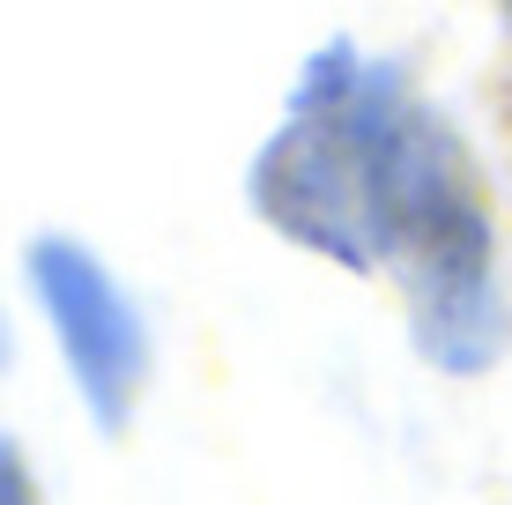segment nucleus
<instances>
[{"mask_svg": "<svg viewBox=\"0 0 512 505\" xmlns=\"http://www.w3.org/2000/svg\"><path fill=\"white\" fill-rule=\"evenodd\" d=\"M372 260H394L416 305V342L446 372H483L498 350L490 298V223L475 201V171L446 119L401 104L372 156Z\"/></svg>", "mask_w": 512, "mask_h": 505, "instance_id": "f257e3e1", "label": "nucleus"}, {"mask_svg": "<svg viewBox=\"0 0 512 505\" xmlns=\"http://www.w3.org/2000/svg\"><path fill=\"white\" fill-rule=\"evenodd\" d=\"M401 104L386 67H364L349 45L320 52L290 97V127L253 164L260 216L327 260L372 268V156Z\"/></svg>", "mask_w": 512, "mask_h": 505, "instance_id": "f03ea898", "label": "nucleus"}, {"mask_svg": "<svg viewBox=\"0 0 512 505\" xmlns=\"http://www.w3.org/2000/svg\"><path fill=\"white\" fill-rule=\"evenodd\" d=\"M30 283H38V305H45L52 335H60L67 364H75V387L90 402V416L104 431H119L141 379H149V335H141L134 305L119 298V283L75 238H38L30 246Z\"/></svg>", "mask_w": 512, "mask_h": 505, "instance_id": "7ed1b4c3", "label": "nucleus"}, {"mask_svg": "<svg viewBox=\"0 0 512 505\" xmlns=\"http://www.w3.org/2000/svg\"><path fill=\"white\" fill-rule=\"evenodd\" d=\"M0 505H38V476L15 439H0Z\"/></svg>", "mask_w": 512, "mask_h": 505, "instance_id": "20e7f679", "label": "nucleus"}, {"mask_svg": "<svg viewBox=\"0 0 512 505\" xmlns=\"http://www.w3.org/2000/svg\"><path fill=\"white\" fill-rule=\"evenodd\" d=\"M0 350H8V342H0Z\"/></svg>", "mask_w": 512, "mask_h": 505, "instance_id": "39448f33", "label": "nucleus"}, {"mask_svg": "<svg viewBox=\"0 0 512 505\" xmlns=\"http://www.w3.org/2000/svg\"><path fill=\"white\" fill-rule=\"evenodd\" d=\"M505 8H512V0H505Z\"/></svg>", "mask_w": 512, "mask_h": 505, "instance_id": "423d86ee", "label": "nucleus"}]
</instances>
